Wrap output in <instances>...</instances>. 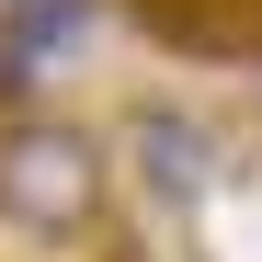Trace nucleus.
I'll return each mask as SVG.
<instances>
[{
    "label": "nucleus",
    "mask_w": 262,
    "mask_h": 262,
    "mask_svg": "<svg viewBox=\"0 0 262 262\" xmlns=\"http://www.w3.org/2000/svg\"><path fill=\"white\" fill-rule=\"evenodd\" d=\"M0 216L23 239H80L103 216V148L80 125H57V114H23L0 137Z\"/></svg>",
    "instance_id": "f257e3e1"
},
{
    "label": "nucleus",
    "mask_w": 262,
    "mask_h": 262,
    "mask_svg": "<svg viewBox=\"0 0 262 262\" xmlns=\"http://www.w3.org/2000/svg\"><path fill=\"white\" fill-rule=\"evenodd\" d=\"M125 137H137V160H148V183H160V194H205L216 148L194 137L183 114H160V103H148V114H125Z\"/></svg>",
    "instance_id": "f03ea898"
}]
</instances>
